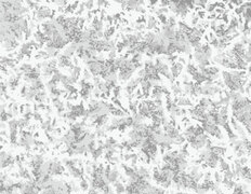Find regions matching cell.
Listing matches in <instances>:
<instances>
[{"instance_id": "6da1fadb", "label": "cell", "mask_w": 251, "mask_h": 194, "mask_svg": "<svg viewBox=\"0 0 251 194\" xmlns=\"http://www.w3.org/2000/svg\"><path fill=\"white\" fill-rule=\"evenodd\" d=\"M64 166L62 165L60 162L58 161H53L52 162V166H51V173H50V176H58V175H61V174L64 173Z\"/></svg>"}, {"instance_id": "7a4b0ae2", "label": "cell", "mask_w": 251, "mask_h": 194, "mask_svg": "<svg viewBox=\"0 0 251 194\" xmlns=\"http://www.w3.org/2000/svg\"><path fill=\"white\" fill-rule=\"evenodd\" d=\"M138 112L141 115H143V117H150V118H152V114H153L152 111H150V106H148L147 101H143V103H141L139 105Z\"/></svg>"}, {"instance_id": "3957f363", "label": "cell", "mask_w": 251, "mask_h": 194, "mask_svg": "<svg viewBox=\"0 0 251 194\" xmlns=\"http://www.w3.org/2000/svg\"><path fill=\"white\" fill-rule=\"evenodd\" d=\"M67 170H68V174H69L72 177H74V178L82 179V169H80L79 167L76 166V165H73V166L68 167Z\"/></svg>"}, {"instance_id": "277c9868", "label": "cell", "mask_w": 251, "mask_h": 194, "mask_svg": "<svg viewBox=\"0 0 251 194\" xmlns=\"http://www.w3.org/2000/svg\"><path fill=\"white\" fill-rule=\"evenodd\" d=\"M132 73H133V71H131V70L120 68V69H119V75H118V77H119V80H121V81H127V80H129L130 78H131Z\"/></svg>"}, {"instance_id": "5b68a950", "label": "cell", "mask_w": 251, "mask_h": 194, "mask_svg": "<svg viewBox=\"0 0 251 194\" xmlns=\"http://www.w3.org/2000/svg\"><path fill=\"white\" fill-rule=\"evenodd\" d=\"M108 176V179H109V182L110 183H115L116 181H118L119 180V173H118V170H117V168H113V169L110 170L109 173L107 174Z\"/></svg>"}, {"instance_id": "8992f818", "label": "cell", "mask_w": 251, "mask_h": 194, "mask_svg": "<svg viewBox=\"0 0 251 194\" xmlns=\"http://www.w3.org/2000/svg\"><path fill=\"white\" fill-rule=\"evenodd\" d=\"M114 189H115V192L117 194L126 193V185L121 181H119V180L114 183Z\"/></svg>"}, {"instance_id": "52a82bcc", "label": "cell", "mask_w": 251, "mask_h": 194, "mask_svg": "<svg viewBox=\"0 0 251 194\" xmlns=\"http://www.w3.org/2000/svg\"><path fill=\"white\" fill-rule=\"evenodd\" d=\"M141 86L143 88V95L147 96L148 95V92L152 88V85H150V82L148 80H142L141 82Z\"/></svg>"}, {"instance_id": "ba28073f", "label": "cell", "mask_w": 251, "mask_h": 194, "mask_svg": "<svg viewBox=\"0 0 251 194\" xmlns=\"http://www.w3.org/2000/svg\"><path fill=\"white\" fill-rule=\"evenodd\" d=\"M158 22L154 16H150L147 18V29H156Z\"/></svg>"}, {"instance_id": "9c48e42d", "label": "cell", "mask_w": 251, "mask_h": 194, "mask_svg": "<svg viewBox=\"0 0 251 194\" xmlns=\"http://www.w3.org/2000/svg\"><path fill=\"white\" fill-rule=\"evenodd\" d=\"M108 121V117L107 115H102V117H100V118L98 119V121L95 122V124H96V126L99 127H102V126H104V125H106V122Z\"/></svg>"}, {"instance_id": "30bf717a", "label": "cell", "mask_w": 251, "mask_h": 194, "mask_svg": "<svg viewBox=\"0 0 251 194\" xmlns=\"http://www.w3.org/2000/svg\"><path fill=\"white\" fill-rule=\"evenodd\" d=\"M9 127H10V132H15L18 128V121L15 119H12L9 121Z\"/></svg>"}, {"instance_id": "8fae6325", "label": "cell", "mask_w": 251, "mask_h": 194, "mask_svg": "<svg viewBox=\"0 0 251 194\" xmlns=\"http://www.w3.org/2000/svg\"><path fill=\"white\" fill-rule=\"evenodd\" d=\"M103 152H104V149H103V148H96L94 151L91 153L92 158L94 159V160H98V159L100 158L102 154H103Z\"/></svg>"}, {"instance_id": "7c38bea8", "label": "cell", "mask_w": 251, "mask_h": 194, "mask_svg": "<svg viewBox=\"0 0 251 194\" xmlns=\"http://www.w3.org/2000/svg\"><path fill=\"white\" fill-rule=\"evenodd\" d=\"M219 165H220L221 170H223V172H227V170H230V164L227 163L225 160H223V159H220V163H219Z\"/></svg>"}, {"instance_id": "4fadbf2b", "label": "cell", "mask_w": 251, "mask_h": 194, "mask_svg": "<svg viewBox=\"0 0 251 194\" xmlns=\"http://www.w3.org/2000/svg\"><path fill=\"white\" fill-rule=\"evenodd\" d=\"M68 185H69V188H71V191L74 192V193H78V192L80 191V187H78V185L75 183V181H69L68 182Z\"/></svg>"}, {"instance_id": "5bb4252c", "label": "cell", "mask_w": 251, "mask_h": 194, "mask_svg": "<svg viewBox=\"0 0 251 194\" xmlns=\"http://www.w3.org/2000/svg\"><path fill=\"white\" fill-rule=\"evenodd\" d=\"M28 125H29V121L26 119L22 118L21 120H18V127L22 128V130L25 127H28Z\"/></svg>"}, {"instance_id": "9a60e30c", "label": "cell", "mask_w": 251, "mask_h": 194, "mask_svg": "<svg viewBox=\"0 0 251 194\" xmlns=\"http://www.w3.org/2000/svg\"><path fill=\"white\" fill-rule=\"evenodd\" d=\"M20 69H21L22 72L29 73V72L31 71V70H33V67H31L29 64H23V65L21 66V68H20Z\"/></svg>"}, {"instance_id": "2e32d148", "label": "cell", "mask_w": 251, "mask_h": 194, "mask_svg": "<svg viewBox=\"0 0 251 194\" xmlns=\"http://www.w3.org/2000/svg\"><path fill=\"white\" fill-rule=\"evenodd\" d=\"M80 188H81V190L82 191H86V190H88L89 189V182L87 181V179H81L80 180Z\"/></svg>"}, {"instance_id": "e0dca14e", "label": "cell", "mask_w": 251, "mask_h": 194, "mask_svg": "<svg viewBox=\"0 0 251 194\" xmlns=\"http://www.w3.org/2000/svg\"><path fill=\"white\" fill-rule=\"evenodd\" d=\"M173 141H174V145H182V143L185 141V137H184V135H179L178 137H175L174 139H173Z\"/></svg>"}, {"instance_id": "ac0fdd59", "label": "cell", "mask_w": 251, "mask_h": 194, "mask_svg": "<svg viewBox=\"0 0 251 194\" xmlns=\"http://www.w3.org/2000/svg\"><path fill=\"white\" fill-rule=\"evenodd\" d=\"M46 52L48 53V55H49V56H55V55L58 54V48H48V46H46Z\"/></svg>"}, {"instance_id": "d6986e66", "label": "cell", "mask_w": 251, "mask_h": 194, "mask_svg": "<svg viewBox=\"0 0 251 194\" xmlns=\"http://www.w3.org/2000/svg\"><path fill=\"white\" fill-rule=\"evenodd\" d=\"M92 76L91 73H90L89 70H83V73H82V80H85V81H89V80H91Z\"/></svg>"}, {"instance_id": "ffe728a7", "label": "cell", "mask_w": 251, "mask_h": 194, "mask_svg": "<svg viewBox=\"0 0 251 194\" xmlns=\"http://www.w3.org/2000/svg\"><path fill=\"white\" fill-rule=\"evenodd\" d=\"M112 114H114L115 117H123L126 114V112L123 109H115L114 111H112Z\"/></svg>"}, {"instance_id": "44dd1931", "label": "cell", "mask_w": 251, "mask_h": 194, "mask_svg": "<svg viewBox=\"0 0 251 194\" xmlns=\"http://www.w3.org/2000/svg\"><path fill=\"white\" fill-rule=\"evenodd\" d=\"M83 3H85V7L89 10H91L93 8V6H94V1H85Z\"/></svg>"}, {"instance_id": "7402d4cb", "label": "cell", "mask_w": 251, "mask_h": 194, "mask_svg": "<svg viewBox=\"0 0 251 194\" xmlns=\"http://www.w3.org/2000/svg\"><path fill=\"white\" fill-rule=\"evenodd\" d=\"M96 136L98 137H104L105 136V130H103V128H98V130H96Z\"/></svg>"}, {"instance_id": "603a6c76", "label": "cell", "mask_w": 251, "mask_h": 194, "mask_svg": "<svg viewBox=\"0 0 251 194\" xmlns=\"http://www.w3.org/2000/svg\"><path fill=\"white\" fill-rule=\"evenodd\" d=\"M119 93H120V88L119 86H115V88H113V94L115 97H118L119 96Z\"/></svg>"}, {"instance_id": "cb8c5ba5", "label": "cell", "mask_w": 251, "mask_h": 194, "mask_svg": "<svg viewBox=\"0 0 251 194\" xmlns=\"http://www.w3.org/2000/svg\"><path fill=\"white\" fill-rule=\"evenodd\" d=\"M55 3L60 7H66L67 6V1H55Z\"/></svg>"}, {"instance_id": "d4e9b609", "label": "cell", "mask_w": 251, "mask_h": 194, "mask_svg": "<svg viewBox=\"0 0 251 194\" xmlns=\"http://www.w3.org/2000/svg\"><path fill=\"white\" fill-rule=\"evenodd\" d=\"M34 117H35V120H41V115H40L38 112H35Z\"/></svg>"}, {"instance_id": "484cf974", "label": "cell", "mask_w": 251, "mask_h": 194, "mask_svg": "<svg viewBox=\"0 0 251 194\" xmlns=\"http://www.w3.org/2000/svg\"><path fill=\"white\" fill-rule=\"evenodd\" d=\"M174 194H187L186 192H182V191H178L177 193H174Z\"/></svg>"}, {"instance_id": "4316f807", "label": "cell", "mask_w": 251, "mask_h": 194, "mask_svg": "<svg viewBox=\"0 0 251 194\" xmlns=\"http://www.w3.org/2000/svg\"><path fill=\"white\" fill-rule=\"evenodd\" d=\"M98 194H100V193H98Z\"/></svg>"}]
</instances>
